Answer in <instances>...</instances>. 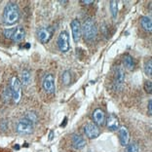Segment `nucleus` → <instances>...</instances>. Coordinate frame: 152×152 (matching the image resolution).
<instances>
[{"instance_id": "nucleus-1", "label": "nucleus", "mask_w": 152, "mask_h": 152, "mask_svg": "<svg viewBox=\"0 0 152 152\" xmlns=\"http://www.w3.org/2000/svg\"><path fill=\"white\" fill-rule=\"evenodd\" d=\"M20 19L19 6L14 2H9L3 11V20L7 25H14Z\"/></svg>"}, {"instance_id": "nucleus-20", "label": "nucleus", "mask_w": 152, "mask_h": 152, "mask_svg": "<svg viewBox=\"0 0 152 152\" xmlns=\"http://www.w3.org/2000/svg\"><path fill=\"white\" fill-rule=\"evenodd\" d=\"M23 118L27 119L28 121H30V122H32V123L34 124V123H36V122H37L38 116H37V114H36L35 112H26Z\"/></svg>"}, {"instance_id": "nucleus-25", "label": "nucleus", "mask_w": 152, "mask_h": 152, "mask_svg": "<svg viewBox=\"0 0 152 152\" xmlns=\"http://www.w3.org/2000/svg\"><path fill=\"white\" fill-rule=\"evenodd\" d=\"M144 90H145V92L147 94H151L152 93V83L150 80H147L144 83V86H143Z\"/></svg>"}, {"instance_id": "nucleus-6", "label": "nucleus", "mask_w": 152, "mask_h": 152, "mask_svg": "<svg viewBox=\"0 0 152 152\" xmlns=\"http://www.w3.org/2000/svg\"><path fill=\"white\" fill-rule=\"evenodd\" d=\"M58 47L63 53H66L69 50V36L66 31H61L58 37Z\"/></svg>"}, {"instance_id": "nucleus-9", "label": "nucleus", "mask_w": 152, "mask_h": 152, "mask_svg": "<svg viewBox=\"0 0 152 152\" xmlns=\"http://www.w3.org/2000/svg\"><path fill=\"white\" fill-rule=\"evenodd\" d=\"M37 35L41 43H48L53 36V28H51V27H41L37 31Z\"/></svg>"}, {"instance_id": "nucleus-16", "label": "nucleus", "mask_w": 152, "mask_h": 152, "mask_svg": "<svg viewBox=\"0 0 152 152\" xmlns=\"http://www.w3.org/2000/svg\"><path fill=\"white\" fill-rule=\"evenodd\" d=\"M123 64H124V66H125L128 70H133L134 68V66H136V63H134V58L129 54L124 55Z\"/></svg>"}, {"instance_id": "nucleus-32", "label": "nucleus", "mask_w": 152, "mask_h": 152, "mask_svg": "<svg viewBox=\"0 0 152 152\" xmlns=\"http://www.w3.org/2000/svg\"><path fill=\"white\" fill-rule=\"evenodd\" d=\"M29 46H30L29 44H26V48H27V49H28V48H29Z\"/></svg>"}, {"instance_id": "nucleus-23", "label": "nucleus", "mask_w": 152, "mask_h": 152, "mask_svg": "<svg viewBox=\"0 0 152 152\" xmlns=\"http://www.w3.org/2000/svg\"><path fill=\"white\" fill-rule=\"evenodd\" d=\"M63 82L64 85H69L71 82V74L70 71L65 70L63 73Z\"/></svg>"}, {"instance_id": "nucleus-2", "label": "nucleus", "mask_w": 152, "mask_h": 152, "mask_svg": "<svg viewBox=\"0 0 152 152\" xmlns=\"http://www.w3.org/2000/svg\"><path fill=\"white\" fill-rule=\"evenodd\" d=\"M82 27V35L85 38V40L92 41L94 40L96 34H98V28L95 22L93 19H87L84 20L83 25H81Z\"/></svg>"}, {"instance_id": "nucleus-29", "label": "nucleus", "mask_w": 152, "mask_h": 152, "mask_svg": "<svg viewBox=\"0 0 152 152\" xmlns=\"http://www.w3.org/2000/svg\"><path fill=\"white\" fill-rule=\"evenodd\" d=\"M152 101L151 99H149V102H148V112H149V114L151 115V113H152Z\"/></svg>"}, {"instance_id": "nucleus-31", "label": "nucleus", "mask_w": 152, "mask_h": 152, "mask_svg": "<svg viewBox=\"0 0 152 152\" xmlns=\"http://www.w3.org/2000/svg\"><path fill=\"white\" fill-rule=\"evenodd\" d=\"M53 139V132L51 133V134H50V137H49V140H52Z\"/></svg>"}, {"instance_id": "nucleus-22", "label": "nucleus", "mask_w": 152, "mask_h": 152, "mask_svg": "<svg viewBox=\"0 0 152 152\" xmlns=\"http://www.w3.org/2000/svg\"><path fill=\"white\" fill-rule=\"evenodd\" d=\"M126 147H127V148H126V151H127V152H139V151H140L139 144L136 143V142L129 143Z\"/></svg>"}, {"instance_id": "nucleus-19", "label": "nucleus", "mask_w": 152, "mask_h": 152, "mask_svg": "<svg viewBox=\"0 0 152 152\" xmlns=\"http://www.w3.org/2000/svg\"><path fill=\"white\" fill-rule=\"evenodd\" d=\"M109 8H110V12H111L112 18L116 19L117 18V14H118V2L115 1V0L110 1Z\"/></svg>"}, {"instance_id": "nucleus-24", "label": "nucleus", "mask_w": 152, "mask_h": 152, "mask_svg": "<svg viewBox=\"0 0 152 152\" xmlns=\"http://www.w3.org/2000/svg\"><path fill=\"white\" fill-rule=\"evenodd\" d=\"M3 98L6 102H9L10 99H12V93H11V89L8 86L4 89V92H3Z\"/></svg>"}, {"instance_id": "nucleus-4", "label": "nucleus", "mask_w": 152, "mask_h": 152, "mask_svg": "<svg viewBox=\"0 0 152 152\" xmlns=\"http://www.w3.org/2000/svg\"><path fill=\"white\" fill-rule=\"evenodd\" d=\"M33 130H34V124L26 118L20 119L17 123L16 131L20 134H30L33 133Z\"/></svg>"}, {"instance_id": "nucleus-7", "label": "nucleus", "mask_w": 152, "mask_h": 152, "mask_svg": "<svg viewBox=\"0 0 152 152\" xmlns=\"http://www.w3.org/2000/svg\"><path fill=\"white\" fill-rule=\"evenodd\" d=\"M84 133L88 139H96L99 134H101V130H99V126H96L95 123H87L84 126Z\"/></svg>"}, {"instance_id": "nucleus-8", "label": "nucleus", "mask_w": 152, "mask_h": 152, "mask_svg": "<svg viewBox=\"0 0 152 152\" xmlns=\"http://www.w3.org/2000/svg\"><path fill=\"white\" fill-rule=\"evenodd\" d=\"M71 30H72V36H73V40L75 43H78L81 39L82 36V27L81 23L78 20H72L70 23Z\"/></svg>"}, {"instance_id": "nucleus-11", "label": "nucleus", "mask_w": 152, "mask_h": 152, "mask_svg": "<svg viewBox=\"0 0 152 152\" xmlns=\"http://www.w3.org/2000/svg\"><path fill=\"white\" fill-rule=\"evenodd\" d=\"M93 120H94V123L96 126L99 127L103 126L105 124V120H106L104 111L102 108L95 109L94 112H93Z\"/></svg>"}, {"instance_id": "nucleus-12", "label": "nucleus", "mask_w": 152, "mask_h": 152, "mask_svg": "<svg viewBox=\"0 0 152 152\" xmlns=\"http://www.w3.org/2000/svg\"><path fill=\"white\" fill-rule=\"evenodd\" d=\"M105 124L107 129L109 131H112V132L119 129V119L114 113L109 114V116L105 120Z\"/></svg>"}, {"instance_id": "nucleus-30", "label": "nucleus", "mask_w": 152, "mask_h": 152, "mask_svg": "<svg viewBox=\"0 0 152 152\" xmlns=\"http://www.w3.org/2000/svg\"><path fill=\"white\" fill-rule=\"evenodd\" d=\"M66 122H67V118L65 117L64 120V124H61V127H64L65 125H66Z\"/></svg>"}, {"instance_id": "nucleus-13", "label": "nucleus", "mask_w": 152, "mask_h": 152, "mask_svg": "<svg viewBox=\"0 0 152 152\" xmlns=\"http://www.w3.org/2000/svg\"><path fill=\"white\" fill-rule=\"evenodd\" d=\"M118 134H119V140L120 144L124 147H126L130 142V133L128 129L125 127H120L118 129Z\"/></svg>"}, {"instance_id": "nucleus-3", "label": "nucleus", "mask_w": 152, "mask_h": 152, "mask_svg": "<svg viewBox=\"0 0 152 152\" xmlns=\"http://www.w3.org/2000/svg\"><path fill=\"white\" fill-rule=\"evenodd\" d=\"M22 86H23V84L20 79L18 77H16V76H12L11 80H10L9 87L11 89L12 99L16 103L20 102V99H22V95H23Z\"/></svg>"}, {"instance_id": "nucleus-18", "label": "nucleus", "mask_w": 152, "mask_h": 152, "mask_svg": "<svg viewBox=\"0 0 152 152\" xmlns=\"http://www.w3.org/2000/svg\"><path fill=\"white\" fill-rule=\"evenodd\" d=\"M30 80H31V74H30L29 70H27V69L23 70V72H22V80H20L22 84L23 85H28L30 83Z\"/></svg>"}, {"instance_id": "nucleus-26", "label": "nucleus", "mask_w": 152, "mask_h": 152, "mask_svg": "<svg viewBox=\"0 0 152 152\" xmlns=\"http://www.w3.org/2000/svg\"><path fill=\"white\" fill-rule=\"evenodd\" d=\"M14 29L15 28H7V29H4V36L6 38H8V39H11L12 38V35H13V32H14Z\"/></svg>"}, {"instance_id": "nucleus-21", "label": "nucleus", "mask_w": 152, "mask_h": 152, "mask_svg": "<svg viewBox=\"0 0 152 152\" xmlns=\"http://www.w3.org/2000/svg\"><path fill=\"white\" fill-rule=\"evenodd\" d=\"M144 72H145V74L148 76H151L152 74V61L150 58L147 60L145 61V64H144Z\"/></svg>"}, {"instance_id": "nucleus-15", "label": "nucleus", "mask_w": 152, "mask_h": 152, "mask_svg": "<svg viewBox=\"0 0 152 152\" xmlns=\"http://www.w3.org/2000/svg\"><path fill=\"white\" fill-rule=\"evenodd\" d=\"M25 35H26V31L25 29H23V26H17L15 27V29H14V32H13V35H12V41L13 42H20L23 38H25Z\"/></svg>"}, {"instance_id": "nucleus-27", "label": "nucleus", "mask_w": 152, "mask_h": 152, "mask_svg": "<svg viewBox=\"0 0 152 152\" xmlns=\"http://www.w3.org/2000/svg\"><path fill=\"white\" fill-rule=\"evenodd\" d=\"M80 3L84 5H90V4H93V3H95L94 0H81Z\"/></svg>"}, {"instance_id": "nucleus-33", "label": "nucleus", "mask_w": 152, "mask_h": 152, "mask_svg": "<svg viewBox=\"0 0 152 152\" xmlns=\"http://www.w3.org/2000/svg\"><path fill=\"white\" fill-rule=\"evenodd\" d=\"M19 148H20L19 145H15V149H19Z\"/></svg>"}, {"instance_id": "nucleus-14", "label": "nucleus", "mask_w": 152, "mask_h": 152, "mask_svg": "<svg viewBox=\"0 0 152 152\" xmlns=\"http://www.w3.org/2000/svg\"><path fill=\"white\" fill-rule=\"evenodd\" d=\"M71 143H72V146H73V148H75V149H82V148H84L86 146V144H87V142H86V140L82 136H80V134H72L71 137Z\"/></svg>"}, {"instance_id": "nucleus-17", "label": "nucleus", "mask_w": 152, "mask_h": 152, "mask_svg": "<svg viewBox=\"0 0 152 152\" xmlns=\"http://www.w3.org/2000/svg\"><path fill=\"white\" fill-rule=\"evenodd\" d=\"M140 25L143 27V29H145L146 31L151 32L152 31V22L151 19L148 17H141L140 18Z\"/></svg>"}, {"instance_id": "nucleus-5", "label": "nucleus", "mask_w": 152, "mask_h": 152, "mask_svg": "<svg viewBox=\"0 0 152 152\" xmlns=\"http://www.w3.org/2000/svg\"><path fill=\"white\" fill-rule=\"evenodd\" d=\"M42 87L45 90V92L48 94H54L56 86H55V78L51 73H48L44 76L42 81Z\"/></svg>"}, {"instance_id": "nucleus-10", "label": "nucleus", "mask_w": 152, "mask_h": 152, "mask_svg": "<svg viewBox=\"0 0 152 152\" xmlns=\"http://www.w3.org/2000/svg\"><path fill=\"white\" fill-rule=\"evenodd\" d=\"M124 82H125V70H124V67L119 65L117 66L116 70H115V76H114V86L115 88H120L122 87Z\"/></svg>"}, {"instance_id": "nucleus-28", "label": "nucleus", "mask_w": 152, "mask_h": 152, "mask_svg": "<svg viewBox=\"0 0 152 152\" xmlns=\"http://www.w3.org/2000/svg\"><path fill=\"white\" fill-rule=\"evenodd\" d=\"M1 128H2L3 131H5L7 128H8V124H7V121H5V120L2 121V122H1Z\"/></svg>"}]
</instances>
